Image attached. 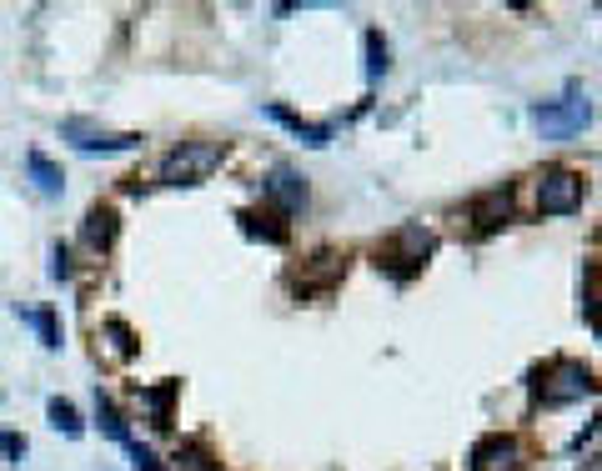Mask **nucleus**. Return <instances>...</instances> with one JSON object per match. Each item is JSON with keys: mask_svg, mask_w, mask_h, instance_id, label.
Returning <instances> with one entry per match:
<instances>
[{"mask_svg": "<svg viewBox=\"0 0 602 471\" xmlns=\"http://www.w3.org/2000/svg\"><path fill=\"white\" fill-rule=\"evenodd\" d=\"M0 451H6L11 461H21V456H26V436H16V431H0Z\"/></svg>", "mask_w": 602, "mask_h": 471, "instance_id": "5701e85b", "label": "nucleus"}, {"mask_svg": "<svg viewBox=\"0 0 602 471\" xmlns=\"http://www.w3.org/2000/svg\"><path fill=\"white\" fill-rule=\"evenodd\" d=\"M96 421L106 426V436H116L121 446H131V431H126V421H121V411L106 401V396H96Z\"/></svg>", "mask_w": 602, "mask_h": 471, "instance_id": "dca6fc26", "label": "nucleus"}, {"mask_svg": "<svg viewBox=\"0 0 602 471\" xmlns=\"http://www.w3.org/2000/svg\"><path fill=\"white\" fill-rule=\"evenodd\" d=\"M367 56H372V61H367V76L377 81V76L387 71V41H382L377 31H367Z\"/></svg>", "mask_w": 602, "mask_h": 471, "instance_id": "6ab92c4d", "label": "nucleus"}, {"mask_svg": "<svg viewBox=\"0 0 602 471\" xmlns=\"http://www.w3.org/2000/svg\"><path fill=\"white\" fill-rule=\"evenodd\" d=\"M61 136H66L76 151H141V141H146V136H136V131H106V126H91V121H81V116L61 121Z\"/></svg>", "mask_w": 602, "mask_h": 471, "instance_id": "423d86ee", "label": "nucleus"}, {"mask_svg": "<svg viewBox=\"0 0 602 471\" xmlns=\"http://www.w3.org/2000/svg\"><path fill=\"white\" fill-rule=\"evenodd\" d=\"M236 221H241L246 236H256V241H266V246H286V241H291V231H286V221H281L276 206H266V211H241Z\"/></svg>", "mask_w": 602, "mask_h": 471, "instance_id": "1a4fd4ad", "label": "nucleus"}, {"mask_svg": "<svg viewBox=\"0 0 602 471\" xmlns=\"http://www.w3.org/2000/svg\"><path fill=\"white\" fill-rule=\"evenodd\" d=\"M51 276L71 281V246H51Z\"/></svg>", "mask_w": 602, "mask_h": 471, "instance_id": "412c9836", "label": "nucleus"}, {"mask_svg": "<svg viewBox=\"0 0 602 471\" xmlns=\"http://www.w3.org/2000/svg\"><path fill=\"white\" fill-rule=\"evenodd\" d=\"M266 196L276 201L281 216H291V211L307 206V176H296L291 166H276V171L266 176Z\"/></svg>", "mask_w": 602, "mask_h": 471, "instance_id": "6e6552de", "label": "nucleus"}, {"mask_svg": "<svg viewBox=\"0 0 602 471\" xmlns=\"http://www.w3.org/2000/svg\"><path fill=\"white\" fill-rule=\"evenodd\" d=\"M26 171H31V181H36L41 196H61V191H66V176H61V166H56L46 151H31V156H26Z\"/></svg>", "mask_w": 602, "mask_h": 471, "instance_id": "9b49d317", "label": "nucleus"}, {"mask_svg": "<svg viewBox=\"0 0 602 471\" xmlns=\"http://www.w3.org/2000/svg\"><path fill=\"white\" fill-rule=\"evenodd\" d=\"M116 231H121V216H116V206H91V211H86V226H81V236H86V246H91V251H111Z\"/></svg>", "mask_w": 602, "mask_h": 471, "instance_id": "9d476101", "label": "nucleus"}, {"mask_svg": "<svg viewBox=\"0 0 602 471\" xmlns=\"http://www.w3.org/2000/svg\"><path fill=\"white\" fill-rule=\"evenodd\" d=\"M221 156H226L221 141H181V146L161 161V181H166V186H196V181H206V176L221 166Z\"/></svg>", "mask_w": 602, "mask_h": 471, "instance_id": "7ed1b4c3", "label": "nucleus"}, {"mask_svg": "<svg viewBox=\"0 0 602 471\" xmlns=\"http://www.w3.org/2000/svg\"><path fill=\"white\" fill-rule=\"evenodd\" d=\"M432 251H437V236L427 231V226H402V231H392L382 246H377V271H387L397 286H407L427 261H432Z\"/></svg>", "mask_w": 602, "mask_h": 471, "instance_id": "f257e3e1", "label": "nucleus"}, {"mask_svg": "<svg viewBox=\"0 0 602 471\" xmlns=\"http://www.w3.org/2000/svg\"><path fill=\"white\" fill-rule=\"evenodd\" d=\"M587 196V181L567 166H547L542 181H537V211L542 216H572Z\"/></svg>", "mask_w": 602, "mask_h": 471, "instance_id": "39448f33", "label": "nucleus"}, {"mask_svg": "<svg viewBox=\"0 0 602 471\" xmlns=\"http://www.w3.org/2000/svg\"><path fill=\"white\" fill-rule=\"evenodd\" d=\"M472 471H522V446L517 436H482L472 446Z\"/></svg>", "mask_w": 602, "mask_h": 471, "instance_id": "0eeeda50", "label": "nucleus"}, {"mask_svg": "<svg viewBox=\"0 0 602 471\" xmlns=\"http://www.w3.org/2000/svg\"><path fill=\"white\" fill-rule=\"evenodd\" d=\"M46 416H51V426H56V431H66L71 441L86 431V426H81V411H76L71 401H61V396H51V401H46Z\"/></svg>", "mask_w": 602, "mask_h": 471, "instance_id": "2eb2a0df", "label": "nucleus"}, {"mask_svg": "<svg viewBox=\"0 0 602 471\" xmlns=\"http://www.w3.org/2000/svg\"><path fill=\"white\" fill-rule=\"evenodd\" d=\"M106 336L116 341V351H121V356H131V351H136V336L126 331V321H116V316H111V321H106Z\"/></svg>", "mask_w": 602, "mask_h": 471, "instance_id": "aec40b11", "label": "nucleus"}, {"mask_svg": "<svg viewBox=\"0 0 602 471\" xmlns=\"http://www.w3.org/2000/svg\"><path fill=\"white\" fill-rule=\"evenodd\" d=\"M266 116H271V121H281L291 136H301L307 146H327V141H332V131H327V126H312V121H301V116H291L286 106H266Z\"/></svg>", "mask_w": 602, "mask_h": 471, "instance_id": "ddd939ff", "label": "nucleus"}, {"mask_svg": "<svg viewBox=\"0 0 602 471\" xmlns=\"http://www.w3.org/2000/svg\"><path fill=\"white\" fill-rule=\"evenodd\" d=\"M176 391H181V381H161V386H146L141 391V401L151 406V426H171V401H176Z\"/></svg>", "mask_w": 602, "mask_h": 471, "instance_id": "4468645a", "label": "nucleus"}, {"mask_svg": "<svg viewBox=\"0 0 602 471\" xmlns=\"http://www.w3.org/2000/svg\"><path fill=\"white\" fill-rule=\"evenodd\" d=\"M532 396H537L542 406H567V401L597 396V381H592V371H587L582 361L557 356V361H547V366L532 376Z\"/></svg>", "mask_w": 602, "mask_h": 471, "instance_id": "f03ea898", "label": "nucleus"}, {"mask_svg": "<svg viewBox=\"0 0 602 471\" xmlns=\"http://www.w3.org/2000/svg\"><path fill=\"white\" fill-rule=\"evenodd\" d=\"M21 316H26V321H31V326L41 331V341H46L51 351L61 346V326H56V316H51V311H21Z\"/></svg>", "mask_w": 602, "mask_h": 471, "instance_id": "f3484780", "label": "nucleus"}, {"mask_svg": "<svg viewBox=\"0 0 602 471\" xmlns=\"http://www.w3.org/2000/svg\"><path fill=\"white\" fill-rule=\"evenodd\" d=\"M176 461L186 466V471H216L211 466V456H206V446L201 441H181V451H176Z\"/></svg>", "mask_w": 602, "mask_h": 471, "instance_id": "a211bd4d", "label": "nucleus"}, {"mask_svg": "<svg viewBox=\"0 0 602 471\" xmlns=\"http://www.w3.org/2000/svg\"><path fill=\"white\" fill-rule=\"evenodd\" d=\"M507 211H512V196H507V191H492V196H482V201L472 206V221H477V236H487V231H497V226L507 221Z\"/></svg>", "mask_w": 602, "mask_h": 471, "instance_id": "f8f14e48", "label": "nucleus"}, {"mask_svg": "<svg viewBox=\"0 0 602 471\" xmlns=\"http://www.w3.org/2000/svg\"><path fill=\"white\" fill-rule=\"evenodd\" d=\"M532 121H537V131H542L547 141H567V136H577V131L592 126V101H587V91L572 86L562 101H542V106L532 111Z\"/></svg>", "mask_w": 602, "mask_h": 471, "instance_id": "20e7f679", "label": "nucleus"}, {"mask_svg": "<svg viewBox=\"0 0 602 471\" xmlns=\"http://www.w3.org/2000/svg\"><path fill=\"white\" fill-rule=\"evenodd\" d=\"M126 451H131V461H136V471H161V461H156V451H146L141 441H131Z\"/></svg>", "mask_w": 602, "mask_h": 471, "instance_id": "4be33fe9", "label": "nucleus"}]
</instances>
